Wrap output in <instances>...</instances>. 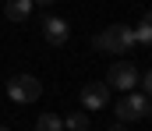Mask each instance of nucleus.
Masks as SVG:
<instances>
[{
    "label": "nucleus",
    "instance_id": "5",
    "mask_svg": "<svg viewBox=\"0 0 152 131\" xmlns=\"http://www.w3.org/2000/svg\"><path fill=\"white\" fill-rule=\"evenodd\" d=\"M106 103H110V85H106V82H85V85H81V106H85L88 113L103 110Z\"/></svg>",
    "mask_w": 152,
    "mask_h": 131
},
{
    "label": "nucleus",
    "instance_id": "14",
    "mask_svg": "<svg viewBox=\"0 0 152 131\" xmlns=\"http://www.w3.org/2000/svg\"><path fill=\"white\" fill-rule=\"evenodd\" d=\"M142 21H145V25H152V11H145V18H142Z\"/></svg>",
    "mask_w": 152,
    "mask_h": 131
},
{
    "label": "nucleus",
    "instance_id": "4",
    "mask_svg": "<svg viewBox=\"0 0 152 131\" xmlns=\"http://www.w3.org/2000/svg\"><path fill=\"white\" fill-rule=\"evenodd\" d=\"M138 67L131 64V60H117V64H110V71H106V85L120 89V92H134V85H138Z\"/></svg>",
    "mask_w": 152,
    "mask_h": 131
},
{
    "label": "nucleus",
    "instance_id": "9",
    "mask_svg": "<svg viewBox=\"0 0 152 131\" xmlns=\"http://www.w3.org/2000/svg\"><path fill=\"white\" fill-rule=\"evenodd\" d=\"M64 128L67 131H88V113L81 110V113H71L67 121H64Z\"/></svg>",
    "mask_w": 152,
    "mask_h": 131
},
{
    "label": "nucleus",
    "instance_id": "2",
    "mask_svg": "<svg viewBox=\"0 0 152 131\" xmlns=\"http://www.w3.org/2000/svg\"><path fill=\"white\" fill-rule=\"evenodd\" d=\"M113 113H117V121H120V124L145 121V117H152V99L145 96V92H127V96L113 106Z\"/></svg>",
    "mask_w": 152,
    "mask_h": 131
},
{
    "label": "nucleus",
    "instance_id": "10",
    "mask_svg": "<svg viewBox=\"0 0 152 131\" xmlns=\"http://www.w3.org/2000/svg\"><path fill=\"white\" fill-rule=\"evenodd\" d=\"M134 43H142V46H152V25H145V21H142V25L134 29Z\"/></svg>",
    "mask_w": 152,
    "mask_h": 131
},
{
    "label": "nucleus",
    "instance_id": "6",
    "mask_svg": "<svg viewBox=\"0 0 152 131\" xmlns=\"http://www.w3.org/2000/svg\"><path fill=\"white\" fill-rule=\"evenodd\" d=\"M42 39L50 46H64L71 39V25L64 18H42Z\"/></svg>",
    "mask_w": 152,
    "mask_h": 131
},
{
    "label": "nucleus",
    "instance_id": "8",
    "mask_svg": "<svg viewBox=\"0 0 152 131\" xmlns=\"http://www.w3.org/2000/svg\"><path fill=\"white\" fill-rule=\"evenodd\" d=\"M36 131H64V121H60L57 113H39Z\"/></svg>",
    "mask_w": 152,
    "mask_h": 131
},
{
    "label": "nucleus",
    "instance_id": "13",
    "mask_svg": "<svg viewBox=\"0 0 152 131\" xmlns=\"http://www.w3.org/2000/svg\"><path fill=\"white\" fill-rule=\"evenodd\" d=\"M106 131H127V128H124V124L117 121V124H110V128H106Z\"/></svg>",
    "mask_w": 152,
    "mask_h": 131
},
{
    "label": "nucleus",
    "instance_id": "12",
    "mask_svg": "<svg viewBox=\"0 0 152 131\" xmlns=\"http://www.w3.org/2000/svg\"><path fill=\"white\" fill-rule=\"evenodd\" d=\"M32 4H36V7H53L57 0H32Z\"/></svg>",
    "mask_w": 152,
    "mask_h": 131
},
{
    "label": "nucleus",
    "instance_id": "3",
    "mask_svg": "<svg viewBox=\"0 0 152 131\" xmlns=\"http://www.w3.org/2000/svg\"><path fill=\"white\" fill-rule=\"evenodd\" d=\"M7 96L14 103H36L42 96V82L36 75H14V78H7Z\"/></svg>",
    "mask_w": 152,
    "mask_h": 131
},
{
    "label": "nucleus",
    "instance_id": "15",
    "mask_svg": "<svg viewBox=\"0 0 152 131\" xmlns=\"http://www.w3.org/2000/svg\"><path fill=\"white\" fill-rule=\"evenodd\" d=\"M0 131H11V128H4V124H0Z\"/></svg>",
    "mask_w": 152,
    "mask_h": 131
},
{
    "label": "nucleus",
    "instance_id": "7",
    "mask_svg": "<svg viewBox=\"0 0 152 131\" xmlns=\"http://www.w3.org/2000/svg\"><path fill=\"white\" fill-rule=\"evenodd\" d=\"M32 11H36V4H32V0H4V18H7V21H14V25L28 21V18H32Z\"/></svg>",
    "mask_w": 152,
    "mask_h": 131
},
{
    "label": "nucleus",
    "instance_id": "11",
    "mask_svg": "<svg viewBox=\"0 0 152 131\" xmlns=\"http://www.w3.org/2000/svg\"><path fill=\"white\" fill-rule=\"evenodd\" d=\"M138 82H142V92H145V96L152 99V71H145V75H142Z\"/></svg>",
    "mask_w": 152,
    "mask_h": 131
},
{
    "label": "nucleus",
    "instance_id": "1",
    "mask_svg": "<svg viewBox=\"0 0 152 131\" xmlns=\"http://www.w3.org/2000/svg\"><path fill=\"white\" fill-rule=\"evenodd\" d=\"M92 46L103 50V53H113V57H127L138 43H134V29L124 25V21H117V25H110V29H103V32L92 39Z\"/></svg>",
    "mask_w": 152,
    "mask_h": 131
}]
</instances>
